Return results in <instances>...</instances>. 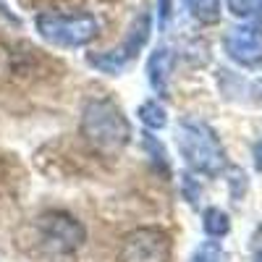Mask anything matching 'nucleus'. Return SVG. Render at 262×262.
Segmentation results:
<instances>
[{"label":"nucleus","instance_id":"nucleus-1","mask_svg":"<svg viewBox=\"0 0 262 262\" xmlns=\"http://www.w3.org/2000/svg\"><path fill=\"white\" fill-rule=\"evenodd\" d=\"M81 134L97 152L111 155L128 144L131 123L121 113V107L111 100H92L84 107L81 116Z\"/></svg>","mask_w":262,"mask_h":262},{"label":"nucleus","instance_id":"nucleus-2","mask_svg":"<svg viewBox=\"0 0 262 262\" xmlns=\"http://www.w3.org/2000/svg\"><path fill=\"white\" fill-rule=\"evenodd\" d=\"M176 144L181 149L184 160L205 176H217L226 168V155L223 147L217 142L215 131L205 121L184 118L176 128Z\"/></svg>","mask_w":262,"mask_h":262},{"label":"nucleus","instance_id":"nucleus-3","mask_svg":"<svg viewBox=\"0 0 262 262\" xmlns=\"http://www.w3.org/2000/svg\"><path fill=\"white\" fill-rule=\"evenodd\" d=\"M34 231L45 254H69L86 242V228L74 215L60 212V210H50L45 215H39Z\"/></svg>","mask_w":262,"mask_h":262},{"label":"nucleus","instance_id":"nucleus-4","mask_svg":"<svg viewBox=\"0 0 262 262\" xmlns=\"http://www.w3.org/2000/svg\"><path fill=\"white\" fill-rule=\"evenodd\" d=\"M37 32L42 34V39H48L55 48H81L97 37V21L90 13H79V16L42 13L37 16Z\"/></svg>","mask_w":262,"mask_h":262},{"label":"nucleus","instance_id":"nucleus-5","mask_svg":"<svg viewBox=\"0 0 262 262\" xmlns=\"http://www.w3.org/2000/svg\"><path fill=\"white\" fill-rule=\"evenodd\" d=\"M170 236L163 228H134L121 244V262H170Z\"/></svg>","mask_w":262,"mask_h":262},{"label":"nucleus","instance_id":"nucleus-6","mask_svg":"<svg viewBox=\"0 0 262 262\" xmlns=\"http://www.w3.org/2000/svg\"><path fill=\"white\" fill-rule=\"evenodd\" d=\"M147 37H149V16H139V18L134 21V27H131L128 37L121 42L116 50L102 53V55H95V58H90V63L97 66V69H102V71L118 74L126 63H131V60L137 58V53L144 48Z\"/></svg>","mask_w":262,"mask_h":262},{"label":"nucleus","instance_id":"nucleus-7","mask_svg":"<svg viewBox=\"0 0 262 262\" xmlns=\"http://www.w3.org/2000/svg\"><path fill=\"white\" fill-rule=\"evenodd\" d=\"M226 53L242 66H259L262 63V27L244 24V27H233L226 39Z\"/></svg>","mask_w":262,"mask_h":262},{"label":"nucleus","instance_id":"nucleus-8","mask_svg":"<svg viewBox=\"0 0 262 262\" xmlns=\"http://www.w3.org/2000/svg\"><path fill=\"white\" fill-rule=\"evenodd\" d=\"M170 66H173V55L168 48H158L155 53L149 55L147 60V76H149V84L155 86L158 92L165 90V81L170 76Z\"/></svg>","mask_w":262,"mask_h":262},{"label":"nucleus","instance_id":"nucleus-9","mask_svg":"<svg viewBox=\"0 0 262 262\" xmlns=\"http://www.w3.org/2000/svg\"><path fill=\"white\" fill-rule=\"evenodd\" d=\"M221 3L223 0H184V6L200 24H215L221 18Z\"/></svg>","mask_w":262,"mask_h":262},{"label":"nucleus","instance_id":"nucleus-10","mask_svg":"<svg viewBox=\"0 0 262 262\" xmlns=\"http://www.w3.org/2000/svg\"><path fill=\"white\" fill-rule=\"evenodd\" d=\"M205 233L207 236H212V238H221V236H226L228 233V228H231V223H228V215L223 212V210H217V207H210V210H205Z\"/></svg>","mask_w":262,"mask_h":262},{"label":"nucleus","instance_id":"nucleus-11","mask_svg":"<svg viewBox=\"0 0 262 262\" xmlns=\"http://www.w3.org/2000/svg\"><path fill=\"white\" fill-rule=\"evenodd\" d=\"M139 118L144 121V126L149 128H163L168 121H165V111H163V105L155 102V100H149L139 107Z\"/></svg>","mask_w":262,"mask_h":262},{"label":"nucleus","instance_id":"nucleus-12","mask_svg":"<svg viewBox=\"0 0 262 262\" xmlns=\"http://www.w3.org/2000/svg\"><path fill=\"white\" fill-rule=\"evenodd\" d=\"M259 6H262V0H228V11L233 16H242V18L254 16Z\"/></svg>","mask_w":262,"mask_h":262},{"label":"nucleus","instance_id":"nucleus-13","mask_svg":"<svg viewBox=\"0 0 262 262\" xmlns=\"http://www.w3.org/2000/svg\"><path fill=\"white\" fill-rule=\"evenodd\" d=\"M160 29L168 27V21H170V13H173V0H160Z\"/></svg>","mask_w":262,"mask_h":262},{"label":"nucleus","instance_id":"nucleus-14","mask_svg":"<svg viewBox=\"0 0 262 262\" xmlns=\"http://www.w3.org/2000/svg\"><path fill=\"white\" fill-rule=\"evenodd\" d=\"M254 165H257V170H262V142H257V147H254Z\"/></svg>","mask_w":262,"mask_h":262},{"label":"nucleus","instance_id":"nucleus-15","mask_svg":"<svg viewBox=\"0 0 262 262\" xmlns=\"http://www.w3.org/2000/svg\"><path fill=\"white\" fill-rule=\"evenodd\" d=\"M257 262H262V254H257Z\"/></svg>","mask_w":262,"mask_h":262}]
</instances>
